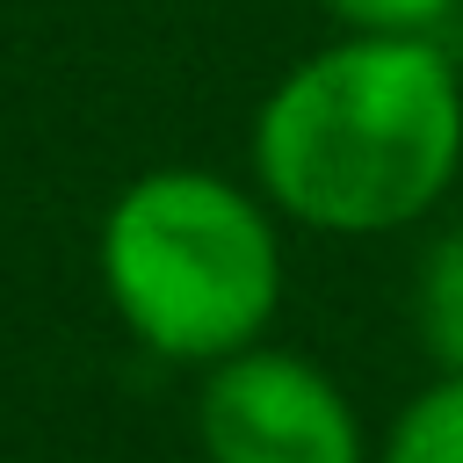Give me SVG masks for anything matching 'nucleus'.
<instances>
[{"mask_svg": "<svg viewBox=\"0 0 463 463\" xmlns=\"http://www.w3.org/2000/svg\"><path fill=\"white\" fill-rule=\"evenodd\" d=\"M412 333L434 369L463 376V217L441 224L412 268Z\"/></svg>", "mask_w": 463, "mask_h": 463, "instance_id": "obj_5", "label": "nucleus"}, {"mask_svg": "<svg viewBox=\"0 0 463 463\" xmlns=\"http://www.w3.org/2000/svg\"><path fill=\"white\" fill-rule=\"evenodd\" d=\"M94 275L116 326L152 362L210 369L282 318V217L253 181L217 166H145L94 224Z\"/></svg>", "mask_w": 463, "mask_h": 463, "instance_id": "obj_2", "label": "nucleus"}, {"mask_svg": "<svg viewBox=\"0 0 463 463\" xmlns=\"http://www.w3.org/2000/svg\"><path fill=\"white\" fill-rule=\"evenodd\" d=\"M246 181L318 239L427 224L463 181V65L441 36H326L253 101Z\"/></svg>", "mask_w": 463, "mask_h": 463, "instance_id": "obj_1", "label": "nucleus"}, {"mask_svg": "<svg viewBox=\"0 0 463 463\" xmlns=\"http://www.w3.org/2000/svg\"><path fill=\"white\" fill-rule=\"evenodd\" d=\"M369 463H463V376L434 369L420 391H405V405L376 427Z\"/></svg>", "mask_w": 463, "mask_h": 463, "instance_id": "obj_4", "label": "nucleus"}, {"mask_svg": "<svg viewBox=\"0 0 463 463\" xmlns=\"http://www.w3.org/2000/svg\"><path fill=\"white\" fill-rule=\"evenodd\" d=\"M195 449L203 463H369L376 434L326 362L253 340L203 369Z\"/></svg>", "mask_w": 463, "mask_h": 463, "instance_id": "obj_3", "label": "nucleus"}, {"mask_svg": "<svg viewBox=\"0 0 463 463\" xmlns=\"http://www.w3.org/2000/svg\"><path fill=\"white\" fill-rule=\"evenodd\" d=\"M456 7L463 0H318V14L354 36H441Z\"/></svg>", "mask_w": 463, "mask_h": 463, "instance_id": "obj_6", "label": "nucleus"}]
</instances>
